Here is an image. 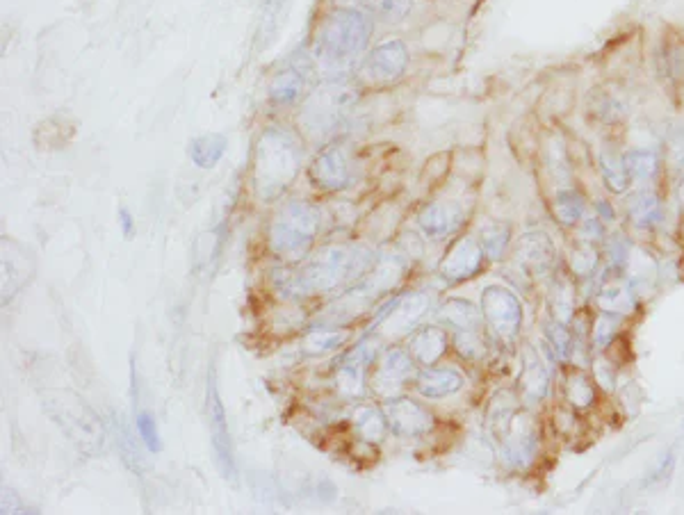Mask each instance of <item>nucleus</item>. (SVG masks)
I'll use <instances>...</instances> for the list:
<instances>
[{
  "mask_svg": "<svg viewBox=\"0 0 684 515\" xmlns=\"http://www.w3.org/2000/svg\"><path fill=\"white\" fill-rule=\"evenodd\" d=\"M411 374V361L406 358L402 351H395V354H388V358L381 363V370L377 374L379 388L384 386H402L406 376Z\"/></svg>",
  "mask_w": 684,
  "mask_h": 515,
  "instance_id": "5701e85b",
  "label": "nucleus"
},
{
  "mask_svg": "<svg viewBox=\"0 0 684 515\" xmlns=\"http://www.w3.org/2000/svg\"><path fill=\"white\" fill-rule=\"evenodd\" d=\"M137 431H140V436L144 440V445L151 449V452H160V436H158V427H156V420L151 418V415L140 413L137 415Z\"/></svg>",
  "mask_w": 684,
  "mask_h": 515,
  "instance_id": "473e14b6",
  "label": "nucleus"
},
{
  "mask_svg": "<svg viewBox=\"0 0 684 515\" xmlns=\"http://www.w3.org/2000/svg\"><path fill=\"white\" fill-rule=\"evenodd\" d=\"M509 242V228L507 226H491L484 231L482 247L486 253H491L493 258H500V253L507 249Z\"/></svg>",
  "mask_w": 684,
  "mask_h": 515,
  "instance_id": "c756f323",
  "label": "nucleus"
},
{
  "mask_svg": "<svg viewBox=\"0 0 684 515\" xmlns=\"http://www.w3.org/2000/svg\"><path fill=\"white\" fill-rule=\"evenodd\" d=\"M119 224L124 228V235L130 237L135 233V222H133V215H130L128 208H121L119 210Z\"/></svg>",
  "mask_w": 684,
  "mask_h": 515,
  "instance_id": "72a5a7b5",
  "label": "nucleus"
},
{
  "mask_svg": "<svg viewBox=\"0 0 684 515\" xmlns=\"http://www.w3.org/2000/svg\"><path fill=\"white\" fill-rule=\"evenodd\" d=\"M623 165L632 181H653L659 169V160L653 151L632 149L623 155Z\"/></svg>",
  "mask_w": 684,
  "mask_h": 515,
  "instance_id": "aec40b11",
  "label": "nucleus"
},
{
  "mask_svg": "<svg viewBox=\"0 0 684 515\" xmlns=\"http://www.w3.org/2000/svg\"><path fill=\"white\" fill-rule=\"evenodd\" d=\"M680 203H682V208H684V183L680 187Z\"/></svg>",
  "mask_w": 684,
  "mask_h": 515,
  "instance_id": "c9c22d12",
  "label": "nucleus"
},
{
  "mask_svg": "<svg viewBox=\"0 0 684 515\" xmlns=\"http://www.w3.org/2000/svg\"><path fill=\"white\" fill-rule=\"evenodd\" d=\"M352 3L372 7L374 12H377L379 16H384V19L388 21H399L411 7V0H352Z\"/></svg>",
  "mask_w": 684,
  "mask_h": 515,
  "instance_id": "bb28decb",
  "label": "nucleus"
},
{
  "mask_svg": "<svg viewBox=\"0 0 684 515\" xmlns=\"http://www.w3.org/2000/svg\"><path fill=\"white\" fill-rule=\"evenodd\" d=\"M598 210H600V215H602V217H600L602 222H609V219H614V210L609 208L605 201H600V203H598Z\"/></svg>",
  "mask_w": 684,
  "mask_h": 515,
  "instance_id": "f704fd0d",
  "label": "nucleus"
},
{
  "mask_svg": "<svg viewBox=\"0 0 684 515\" xmlns=\"http://www.w3.org/2000/svg\"><path fill=\"white\" fill-rule=\"evenodd\" d=\"M390 427L399 436H422L431 429V415L411 399H395L388 404Z\"/></svg>",
  "mask_w": 684,
  "mask_h": 515,
  "instance_id": "6e6552de",
  "label": "nucleus"
},
{
  "mask_svg": "<svg viewBox=\"0 0 684 515\" xmlns=\"http://www.w3.org/2000/svg\"><path fill=\"white\" fill-rule=\"evenodd\" d=\"M311 62L306 60V57H301V60H292L288 62V67H285L279 76L274 78L272 83V98L276 103H292L297 101L304 92L306 85H308V78H311Z\"/></svg>",
  "mask_w": 684,
  "mask_h": 515,
  "instance_id": "9b49d317",
  "label": "nucleus"
},
{
  "mask_svg": "<svg viewBox=\"0 0 684 515\" xmlns=\"http://www.w3.org/2000/svg\"><path fill=\"white\" fill-rule=\"evenodd\" d=\"M482 310L486 320L502 338H513L523 322V308L520 301L504 288H488L482 294Z\"/></svg>",
  "mask_w": 684,
  "mask_h": 515,
  "instance_id": "39448f33",
  "label": "nucleus"
},
{
  "mask_svg": "<svg viewBox=\"0 0 684 515\" xmlns=\"http://www.w3.org/2000/svg\"><path fill=\"white\" fill-rule=\"evenodd\" d=\"M406 62H409L406 46L402 42H388L384 46H379L377 51L365 60L363 71L368 73L372 80H377V83H388V80L402 76Z\"/></svg>",
  "mask_w": 684,
  "mask_h": 515,
  "instance_id": "0eeeda50",
  "label": "nucleus"
},
{
  "mask_svg": "<svg viewBox=\"0 0 684 515\" xmlns=\"http://www.w3.org/2000/svg\"><path fill=\"white\" fill-rule=\"evenodd\" d=\"M598 306L602 313L609 315H627L634 308V294L630 288H621V285H612L598 294Z\"/></svg>",
  "mask_w": 684,
  "mask_h": 515,
  "instance_id": "b1692460",
  "label": "nucleus"
},
{
  "mask_svg": "<svg viewBox=\"0 0 684 515\" xmlns=\"http://www.w3.org/2000/svg\"><path fill=\"white\" fill-rule=\"evenodd\" d=\"M459 351L463 356H468V358H482L486 354V345H484V340L479 338V333L477 329H470V331H461L459 335Z\"/></svg>",
  "mask_w": 684,
  "mask_h": 515,
  "instance_id": "7c9ffc66",
  "label": "nucleus"
},
{
  "mask_svg": "<svg viewBox=\"0 0 684 515\" xmlns=\"http://www.w3.org/2000/svg\"><path fill=\"white\" fill-rule=\"evenodd\" d=\"M372 32V21L361 10H338L324 19L322 28L317 30L315 48L317 55L327 60H345L361 53L368 44Z\"/></svg>",
  "mask_w": 684,
  "mask_h": 515,
  "instance_id": "f03ea898",
  "label": "nucleus"
},
{
  "mask_svg": "<svg viewBox=\"0 0 684 515\" xmlns=\"http://www.w3.org/2000/svg\"><path fill=\"white\" fill-rule=\"evenodd\" d=\"M570 267H573L577 276L593 274V269L598 267V251L593 247V242L580 240L575 244L573 253H570Z\"/></svg>",
  "mask_w": 684,
  "mask_h": 515,
  "instance_id": "a878e982",
  "label": "nucleus"
},
{
  "mask_svg": "<svg viewBox=\"0 0 684 515\" xmlns=\"http://www.w3.org/2000/svg\"><path fill=\"white\" fill-rule=\"evenodd\" d=\"M210 427H213V443L215 449L219 454V459H222L228 470H231V445H228V429H226V420H224V408L222 402H219L217 397V388L215 383L210 386Z\"/></svg>",
  "mask_w": 684,
  "mask_h": 515,
  "instance_id": "f3484780",
  "label": "nucleus"
},
{
  "mask_svg": "<svg viewBox=\"0 0 684 515\" xmlns=\"http://www.w3.org/2000/svg\"><path fill=\"white\" fill-rule=\"evenodd\" d=\"M593 399H596V386H593L589 376L582 372L570 374L566 381V402L577 411H582V408H589L593 404Z\"/></svg>",
  "mask_w": 684,
  "mask_h": 515,
  "instance_id": "4be33fe9",
  "label": "nucleus"
},
{
  "mask_svg": "<svg viewBox=\"0 0 684 515\" xmlns=\"http://www.w3.org/2000/svg\"><path fill=\"white\" fill-rule=\"evenodd\" d=\"M418 388L429 399H441L463 388V376L456 370H427L418 379Z\"/></svg>",
  "mask_w": 684,
  "mask_h": 515,
  "instance_id": "4468645a",
  "label": "nucleus"
},
{
  "mask_svg": "<svg viewBox=\"0 0 684 515\" xmlns=\"http://www.w3.org/2000/svg\"><path fill=\"white\" fill-rule=\"evenodd\" d=\"M443 320L459 331L479 329V313L466 301H450L443 310Z\"/></svg>",
  "mask_w": 684,
  "mask_h": 515,
  "instance_id": "393cba45",
  "label": "nucleus"
},
{
  "mask_svg": "<svg viewBox=\"0 0 684 515\" xmlns=\"http://www.w3.org/2000/svg\"><path fill=\"white\" fill-rule=\"evenodd\" d=\"M299 162L301 149L295 137L279 128L267 130L256 153V190L260 199L272 201L283 194L297 176Z\"/></svg>",
  "mask_w": 684,
  "mask_h": 515,
  "instance_id": "f257e3e1",
  "label": "nucleus"
},
{
  "mask_svg": "<svg viewBox=\"0 0 684 515\" xmlns=\"http://www.w3.org/2000/svg\"><path fill=\"white\" fill-rule=\"evenodd\" d=\"M678 165H680V169L684 171V151L680 153V160H678Z\"/></svg>",
  "mask_w": 684,
  "mask_h": 515,
  "instance_id": "e433bc0d",
  "label": "nucleus"
},
{
  "mask_svg": "<svg viewBox=\"0 0 684 515\" xmlns=\"http://www.w3.org/2000/svg\"><path fill=\"white\" fill-rule=\"evenodd\" d=\"M311 176L324 190H338V187L347 185L349 162L345 151L340 146H331V149L317 155L315 165L311 167Z\"/></svg>",
  "mask_w": 684,
  "mask_h": 515,
  "instance_id": "1a4fd4ad",
  "label": "nucleus"
},
{
  "mask_svg": "<svg viewBox=\"0 0 684 515\" xmlns=\"http://www.w3.org/2000/svg\"><path fill=\"white\" fill-rule=\"evenodd\" d=\"M463 219H466V215L454 203H431L420 215V226L429 237L441 240V237L459 231Z\"/></svg>",
  "mask_w": 684,
  "mask_h": 515,
  "instance_id": "f8f14e48",
  "label": "nucleus"
},
{
  "mask_svg": "<svg viewBox=\"0 0 684 515\" xmlns=\"http://www.w3.org/2000/svg\"><path fill=\"white\" fill-rule=\"evenodd\" d=\"M491 431L495 440L500 443V452L513 468H525V465L534 459L536 445H539V429L527 418L525 413H518L513 406H502L493 413L491 418Z\"/></svg>",
  "mask_w": 684,
  "mask_h": 515,
  "instance_id": "7ed1b4c3",
  "label": "nucleus"
},
{
  "mask_svg": "<svg viewBox=\"0 0 684 515\" xmlns=\"http://www.w3.org/2000/svg\"><path fill=\"white\" fill-rule=\"evenodd\" d=\"M484 260V247H479L475 240H461L452 249L450 256L441 267L447 281H463L479 272Z\"/></svg>",
  "mask_w": 684,
  "mask_h": 515,
  "instance_id": "9d476101",
  "label": "nucleus"
},
{
  "mask_svg": "<svg viewBox=\"0 0 684 515\" xmlns=\"http://www.w3.org/2000/svg\"><path fill=\"white\" fill-rule=\"evenodd\" d=\"M627 210H630L632 222L641 228H653L662 219V206H659V199L653 190H641L639 194H634Z\"/></svg>",
  "mask_w": 684,
  "mask_h": 515,
  "instance_id": "dca6fc26",
  "label": "nucleus"
},
{
  "mask_svg": "<svg viewBox=\"0 0 684 515\" xmlns=\"http://www.w3.org/2000/svg\"><path fill=\"white\" fill-rule=\"evenodd\" d=\"M552 212H555L559 224H564V226L580 224L584 217L582 194L573 190V187H564V190L557 192L555 201H552Z\"/></svg>",
  "mask_w": 684,
  "mask_h": 515,
  "instance_id": "a211bd4d",
  "label": "nucleus"
},
{
  "mask_svg": "<svg viewBox=\"0 0 684 515\" xmlns=\"http://www.w3.org/2000/svg\"><path fill=\"white\" fill-rule=\"evenodd\" d=\"M224 151H226V140H224V135H217V133L197 137V140H194L190 146V155H192L194 165H199L203 169L215 167L219 158L224 155Z\"/></svg>",
  "mask_w": 684,
  "mask_h": 515,
  "instance_id": "412c9836",
  "label": "nucleus"
},
{
  "mask_svg": "<svg viewBox=\"0 0 684 515\" xmlns=\"http://www.w3.org/2000/svg\"><path fill=\"white\" fill-rule=\"evenodd\" d=\"M518 260L529 274H548L552 265H555V247H552V240L541 231L523 235L518 242Z\"/></svg>",
  "mask_w": 684,
  "mask_h": 515,
  "instance_id": "423d86ee",
  "label": "nucleus"
},
{
  "mask_svg": "<svg viewBox=\"0 0 684 515\" xmlns=\"http://www.w3.org/2000/svg\"><path fill=\"white\" fill-rule=\"evenodd\" d=\"M447 347V335L441 329H425L415 335L413 340V354L420 363L434 365L443 356Z\"/></svg>",
  "mask_w": 684,
  "mask_h": 515,
  "instance_id": "6ab92c4d",
  "label": "nucleus"
},
{
  "mask_svg": "<svg viewBox=\"0 0 684 515\" xmlns=\"http://www.w3.org/2000/svg\"><path fill=\"white\" fill-rule=\"evenodd\" d=\"M598 162H600L602 181H605L607 190L614 192V194H623L627 187H630V181H632V178L627 176V169L623 165V155L605 149L600 153Z\"/></svg>",
  "mask_w": 684,
  "mask_h": 515,
  "instance_id": "2eb2a0df",
  "label": "nucleus"
},
{
  "mask_svg": "<svg viewBox=\"0 0 684 515\" xmlns=\"http://www.w3.org/2000/svg\"><path fill=\"white\" fill-rule=\"evenodd\" d=\"M320 228V212L311 203H290L272 224V247L276 253L297 258L306 253Z\"/></svg>",
  "mask_w": 684,
  "mask_h": 515,
  "instance_id": "20e7f679",
  "label": "nucleus"
},
{
  "mask_svg": "<svg viewBox=\"0 0 684 515\" xmlns=\"http://www.w3.org/2000/svg\"><path fill=\"white\" fill-rule=\"evenodd\" d=\"M618 324H621V320H618V315L602 313L598 317L596 326H593V342H596L600 349H605L609 342L614 340V335L618 331Z\"/></svg>",
  "mask_w": 684,
  "mask_h": 515,
  "instance_id": "c85d7f7f",
  "label": "nucleus"
},
{
  "mask_svg": "<svg viewBox=\"0 0 684 515\" xmlns=\"http://www.w3.org/2000/svg\"><path fill=\"white\" fill-rule=\"evenodd\" d=\"M548 383V372H545L539 356L532 349H527L523 372H520V395L527 404H541L543 397L548 395Z\"/></svg>",
  "mask_w": 684,
  "mask_h": 515,
  "instance_id": "ddd939ff",
  "label": "nucleus"
},
{
  "mask_svg": "<svg viewBox=\"0 0 684 515\" xmlns=\"http://www.w3.org/2000/svg\"><path fill=\"white\" fill-rule=\"evenodd\" d=\"M356 427L365 440H381V436H384V431H386V422L377 411H372V408H363V411L356 415Z\"/></svg>",
  "mask_w": 684,
  "mask_h": 515,
  "instance_id": "cd10ccee",
  "label": "nucleus"
},
{
  "mask_svg": "<svg viewBox=\"0 0 684 515\" xmlns=\"http://www.w3.org/2000/svg\"><path fill=\"white\" fill-rule=\"evenodd\" d=\"M548 338L552 342V347H555L559 358H568L570 356V351H573V338H570V333H568V329L564 326V322L552 324L550 329H548Z\"/></svg>",
  "mask_w": 684,
  "mask_h": 515,
  "instance_id": "2f4dec72",
  "label": "nucleus"
}]
</instances>
